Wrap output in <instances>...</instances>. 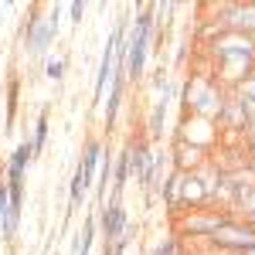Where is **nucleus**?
I'll list each match as a JSON object with an SVG mask.
<instances>
[{"mask_svg":"<svg viewBox=\"0 0 255 255\" xmlns=\"http://www.w3.org/2000/svg\"><path fill=\"white\" fill-rule=\"evenodd\" d=\"M61 31V7H31V14H27V24H24V51H27V58L34 61H44L48 58V48L55 44Z\"/></svg>","mask_w":255,"mask_h":255,"instance_id":"1","label":"nucleus"},{"mask_svg":"<svg viewBox=\"0 0 255 255\" xmlns=\"http://www.w3.org/2000/svg\"><path fill=\"white\" fill-rule=\"evenodd\" d=\"M204 242H208L211 249H218V252L245 255L255 245V225H249V221H242V218H235V215H228Z\"/></svg>","mask_w":255,"mask_h":255,"instance_id":"2","label":"nucleus"},{"mask_svg":"<svg viewBox=\"0 0 255 255\" xmlns=\"http://www.w3.org/2000/svg\"><path fill=\"white\" fill-rule=\"evenodd\" d=\"M211 58L228 61V58H255V38H245V34H235V31H225L218 27V34L211 38Z\"/></svg>","mask_w":255,"mask_h":255,"instance_id":"3","label":"nucleus"},{"mask_svg":"<svg viewBox=\"0 0 255 255\" xmlns=\"http://www.w3.org/2000/svg\"><path fill=\"white\" fill-rule=\"evenodd\" d=\"M96 221H99L102 238H106V249H109V245L126 232V225H129L126 208H123V197H106V201L99 204V211H96Z\"/></svg>","mask_w":255,"mask_h":255,"instance_id":"4","label":"nucleus"},{"mask_svg":"<svg viewBox=\"0 0 255 255\" xmlns=\"http://www.w3.org/2000/svg\"><path fill=\"white\" fill-rule=\"evenodd\" d=\"M225 211H208V208H194V211H191V215H184V218H174L177 221V235L180 238H201V242H204V238L211 235V232H215L218 225H221V221H225Z\"/></svg>","mask_w":255,"mask_h":255,"instance_id":"5","label":"nucleus"},{"mask_svg":"<svg viewBox=\"0 0 255 255\" xmlns=\"http://www.w3.org/2000/svg\"><path fill=\"white\" fill-rule=\"evenodd\" d=\"M221 27L245 38H255V3H228L221 7Z\"/></svg>","mask_w":255,"mask_h":255,"instance_id":"6","label":"nucleus"},{"mask_svg":"<svg viewBox=\"0 0 255 255\" xmlns=\"http://www.w3.org/2000/svg\"><path fill=\"white\" fill-rule=\"evenodd\" d=\"M170 99H174V82H167V89L153 99V109H150V126H146V139H160V136H163V123H167Z\"/></svg>","mask_w":255,"mask_h":255,"instance_id":"7","label":"nucleus"},{"mask_svg":"<svg viewBox=\"0 0 255 255\" xmlns=\"http://www.w3.org/2000/svg\"><path fill=\"white\" fill-rule=\"evenodd\" d=\"M34 160V150H31V139H24L17 143V150L10 153L7 160V167H3V180L7 184H24V170H27V163Z\"/></svg>","mask_w":255,"mask_h":255,"instance_id":"8","label":"nucleus"},{"mask_svg":"<svg viewBox=\"0 0 255 255\" xmlns=\"http://www.w3.org/2000/svg\"><path fill=\"white\" fill-rule=\"evenodd\" d=\"M102 157H106V143L99 136H92V139H85V150H82V170H85V177H89V184L96 180V174H99V163H102Z\"/></svg>","mask_w":255,"mask_h":255,"instance_id":"9","label":"nucleus"},{"mask_svg":"<svg viewBox=\"0 0 255 255\" xmlns=\"http://www.w3.org/2000/svg\"><path fill=\"white\" fill-rule=\"evenodd\" d=\"M89 187H92V184H89V177H85V170H82V163H75V174H72V184H68V204H72V211L85 201Z\"/></svg>","mask_w":255,"mask_h":255,"instance_id":"10","label":"nucleus"},{"mask_svg":"<svg viewBox=\"0 0 255 255\" xmlns=\"http://www.w3.org/2000/svg\"><path fill=\"white\" fill-rule=\"evenodd\" d=\"M96 232H99V221H96V211L85 215V225L79 232V255H92V245H96Z\"/></svg>","mask_w":255,"mask_h":255,"instance_id":"11","label":"nucleus"},{"mask_svg":"<svg viewBox=\"0 0 255 255\" xmlns=\"http://www.w3.org/2000/svg\"><path fill=\"white\" fill-rule=\"evenodd\" d=\"M48 109H41L38 119H34V133H31V150H34V157L44 153V143H48Z\"/></svg>","mask_w":255,"mask_h":255,"instance_id":"12","label":"nucleus"},{"mask_svg":"<svg viewBox=\"0 0 255 255\" xmlns=\"http://www.w3.org/2000/svg\"><path fill=\"white\" fill-rule=\"evenodd\" d=\"M153 255H184V242H180V235H177V232H170V235H160Z\"/></svg>","mask_w":255,"mask_h":255,"instance_id":"13","label":"nucleus"},{"mask_svg":"<svg viewBox=\"0 0 255 255\" xmlns=\"http://www.w3.org/2000/svg\"><path fill=\"white\" fill-rule=\"evenodd\" d=\"M17 99H20V82L10 79L7 82V129H10L14 119H17Z\"/></svg>","mask_w":255,"mask_h":255,"instance_id":"14","label":"nucleus"},{"mask_svg":"<svg viewBox=\"0 0 255 255\" xmlns=\"http://www.w3.org/2000/svg\"><path fill=\"white\" fill-rule=\"evenodd\" d=\"M65 65H68L65 58H55V55H48V58H44V75H48L51 82H61V79H65Z\"/></svg>","mask_w":255,"mask_h":255,"instance_id":"15","label":"nucleus"},{"mask_svg":"<svg viewBox=\"0 0 255 255\" xmlns=\"http://www.w3.org/2000/svg\"><path fill=\"white\" fill-rule=\"evenodd\" d=\"M7 211H10V194H7V180L0 177V225L7 221Z\"/></svg>","mask_w":255,"mask_h":255,"instance_id":"16","label":"nucleus"},{"mask_svg":"<svg viewBox=\"0 0 255 255\" xmlns=\"http://www.w3.org/2000/svg\"><path fill=\"white\" fill-rule=\"evenodd\" d=\"M65 10H68L72 24H82V20H85V14H89V7H85V3H79V0H75V3H68Z\"/></svg>","mask_w":255,"mask_h":255,"instance_id":"17","label":"nucleus"},{"mask_svg":"<svg viewBox=\"0 0 255 255\" xmlns=\"http://www.w3.org/2000/svg\"><path fill=\"white\" fill-rule=\"evenodd\" d=\"M245 136H249V146L255 150V123H249V126H245Z\"/></svg>","mask_w":255,"mask_h":255,"instance_id":"18","label":"nucleus"},{"mask_svg":"<svg viewBox=\"0 0 255 255\" xmlns=\"http://www.w3.org/2000/svg\"><path fill=\"white\" fill-rule=\"evenodd\" d=\"M245 255H255V245H252V249H249V252H245Z\"/></svg>","mask_w":255,"mask_h":255,"instance_id":"19","label":"nucleus"},{"mask_svg":"<svg viewBox=\"0 0 255 255\" xmlns=\"http://www.w3.org/2000/svg\"><path fill=\"white\" fill-rule=\"evenodd\" d=\"M136 255H139V252H136Z\"/></svg>","mask_w":255,"mask_h":255,"instance_id":"20","label":"nucleus"}]
</instances>
